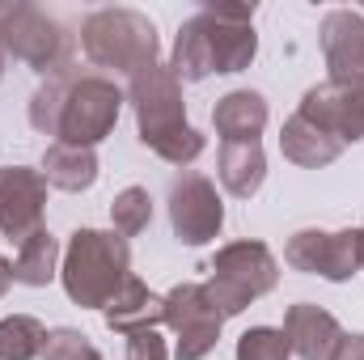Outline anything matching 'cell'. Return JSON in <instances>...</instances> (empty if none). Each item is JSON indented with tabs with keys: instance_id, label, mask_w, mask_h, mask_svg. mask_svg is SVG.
I'll return each mask as SVG.
<instances>
[{
	"instance_id": "6da1fadb",
	"label": "cell",
	"mask_w": 364,
	"mask_h": 360,
	"mask_svg": "<svg viewBox=\"0 0 364 360\" xmlns=\"http://www.w3.org/2000/svg\"><path fill=\"white\" fill-rule=\"evenodd\" d=\"M127 93L114 85V77L93 73V68H60L51 73L34 97H30V127L38 136H55L60 144H77V149H93L102 144L123 110Z\"/></svg>"
},
{
	"instance_id": "7a4b0ae2",
	"label": "cell",
	"mask_w": 364,
	"mask_h": 360,
	"mask_svg": "<svg viewBox=\"0 0 364 360\" xmlns=\"http://www.w3.org/2000/svg\"><path fill=\"white\" fill-rule=\"evenodd\" d=\"M259 55L255 4H203L178 26L170 73L178 81H203L212 73H242Z\"/></svg>"
},
{
	"instance_id": "3957f363",
	"label": "cell",
	"mask_w": 364,
	"mask_h": 360,
	"mask_svg": "<svg viewBox=\"0 0 364 360\" xmlns=\"http://www.w3.org/2000/svg\"><path fill=\"white\" fill-rule=\"evenodd\" d=\"M127 102L136 110V136L144 149H153L170 166H191L203 153V132L186 123L182 81L170 73V64H149L127 81Z\"/></svg>"
},
{
	"instance_id": "277c9868",
	"label": "cell",
	"mask_w": 364,
	"mask_h": 360,
	"mask_svg": "<svg viewBox=\"0 0 364 360\" xmlns=\"http://www.w3.org/2000/svg\"><path fill=\"white\" fill-rule=\"evenodd\" d=\"M132 275V246L114 229H77L60 259V284L73 305L106 309V301Z\"/></svg>"
},
{
	"instance_id": "5b68a950",
	"label": "cell",
	"mask_w": 364,
	"mask_h": 360,
	"mask_svg": "<svg viewBox=\"0 0 364 360\" xmlns=\"http://www.w3.org/2000/svg\"><path fill=\"white\" fill-rule=\"evenodd\" d=\"M77 43L93 68H110V73H127V77L157 64V51H161L153 17L140 9H93L81 21Z\"/></svg>"
},
{
	"instance_id": "8992f818",
	"label": "cell",
	"mask_w": 364,
	"mask_h": 360,
	"mask_svg": "<svg viewBox=\"0 0 364 360\" xmlns=\"http://www.w3.org/2000/svg\"><path fill=\"white\" fill-rule=\"evenodd\" d=\"M275 284H279V263H275L272 246L242 238V242H229L212 255L203 292H208V301L216 305L220 318H237L246 305L267 297Z\"/></svg>"
},
{
	"instance_id": "52a82bcc",
	"label": "cell",
	"mask_w": 364,
	"mask_h": 360,
	"mask_svg": "<svg viewBox=\"0 0 364 360\" xmlns=\"http://www.w3.org/2000/svg\"><path fill=\"white\" fill-rule=\"evenodd\" d=\"M0 47L30 64L34 73L51 77L60 68L73 64L77 55V34H68L51 13H43L38 4H26V0H13V4H0Z\"/></svg>"
},
{
	"instance_id": "ba28073f",
	"label": "cell",
	"mask_w": 364,
	"mask_h": 360,
	"mask_svg": "<svg viewBox=\"0 0 364 360\" xmlns=\"http://www.w3.org/2000/svg\"><path fill=\"white\" fill-rule=\"evenodd\" d=\"M284 263L305 275H322L343 284L364 268V233L360 229H296L284 246Z\"/></svg>"
},
{
	"instance_id": "9c48e42d",
	"label": "cell",
	"mask_w": 364,
	"mask_h": 360,
	"mask_svg": "<svg viewBox=\"0 0 364 360\" xmlns=\"http://www.w3.org/2000/svg\"><path fill=\"white\" fill-rule=\"evenodd\" d=\"M166 327L174 331V356L178 360H203L216 339H220V327L225 318L216 314V305L208 301L203 284L195 280H182L166 292Z\"/></svg>"
},
{
	"instance_id": "30bf717a",
	"label": "cell",
	"mask_w": 364,
	"mask_h": 360,
	"mask_svg": "<svg viewBox=\"0 0 364 360\" xmlns=\"http://www.w3.org/2000/svg\"><path fill=\"white\" fill-rule=\"evenodd\" d=\"M170 225H174V238L182 246H208V242L220 238L225 203H220L212 179H203L195 170H182L178 179L170 182Z\"/></svg>"
},
{
	"instance_id": "8fae6325",
	"label": "cell",
	"mask_w": 364,
	"mask_h": 360,
	"mask_svg": "<svg viewBox=\"0 0 364 360\" xmlns=\"http://www.w3.org/2000/svg\"><path fill=\"white\" fill-rule=\"evenodd\" d=\"M47 212V179L30 166H0V233L21 246L43 229Z\"/></svg>"
},
{
	"instance_id": "7c38bea8",
	"label": "cell",
	"mask_w": 364,
	"mask_h": 360,
	"mask_svg": "<svg viewBox=\"0 0 364 360\" xmlns=\"http://www.w3.org/2000/svg\"><path fill=\"white\" fill-rule=\"evenodd\" d=\"M322 55L331 68V85L364 90V13L356 9H331L318 26Z\"/></svg>"
},
{
	"instance_id": "4fadbf2b",
	"label": "cell",
	"mask_w": 364,
	"mask_h": 360,
	"mask_svg": "<svg viewBox=\"0 0 364 360\" xmlns=\"http://www.w3.org/2000/svg\"><path fill=\"white\" fill-rule=\"evenodd\" d=\"M296 115L309 119L314 127H322L326 136H335L343 149L356 144V140H364V97H360V90H343V85L322 81V85L305 90Z\"/></svg>"
},
{
	"instance_id": "5bb4252c",
	"label": "cell",
	"mask_w": 364,
	"mask_h": 360,
	"mask_svg": "<svg viewBox=\"0 0 364 360\" xmlns=\"http://www.w3.org/2000/svg\"><path fill=\"white\" fill-rule=\"evenodd\" d=\"M279 331L288 335L292 356H301V360H331L335 344L343 339L339 318H335L331 309L314 305V301H296V305H288Z\"/></svg>"
},
{
	"instance_id": "9a60e30c",
	"label": "cell",
	"mask_w": 364,
	"mask_h": 360,
	"mask_svg": "<svg viewBox=\"0 0 364 360\" xmlns=\"http://www.w3.org/2000/svg\"><path fill=\"white\" fill-rule=\"evenodd\" d=\"M106 327L119 335H136V331H157L166 322V297H157L140 275H127L123 288L106 301L102 309Z\"/></svg>"
},
{
	"instance_id": "2e32d148",
	"label": "cell",
	"mask_w": 364,
	"mask_h": 360,
	"mask_svg": "<svg viewBox=\"0 0 364 360\" xmlns=\"http://www.w3.org/2000/svg\"><path fill=\"white\" fill-rule=\"evenodd\" d=\"M272 110H267V97L259 90H233L225 93L216 106H212V123H216V136L220 144L233 140V144H250L263 136Z\"/></svg>"
},
{
	"instance_id": "e0dca14e",
	"label": "cell",
	"mask_w": 364,
	"mask_h": 360,
	"mask_svg": "<svg viewBox=\"0 0 364 360\" xmlns=\"http://www.w3.org/2000/svg\"><path fill=\"white\" fill-rule=\"evenodd\" d=\"M216 174H220V186L229 195H237V199L259 195V186L267 179V153H263V144L259 140H250V144L225 140L220 153H216Z\"/></svg>"
},
{
	"instance_id": "ac0fdd59",
	"label": "cell",
	"mask_w": 364,
	"mask_h": 360,
	"mask_svg": "<svg viewBox=\"0 0 364 360\" xmlns=\"http://www.w3.org/2000/svg\"><path fill=\"white\" fill-rule=\"evenodd\" d=\"M279 153H284L292 166H301V170H322V166L339 162L343 144H339L335 136H326L322 127H314L309 119L292 115V119H284V132H279Z\"/></svg>"
},
{
	"instance_id": "d6986e66",
	"label": "cell",
	"mask_w": 364,
	"mask_h": 360,
	"mask_svg": "<svg viewBox=\"0 0 364 360\" xmlns=\"http://www.w3.org/2000/svg\"><path fill=\"white\" fill-rule=\"evenodd\" d=\"M43 179H47V186L68 191V195L90 191L93 182H97V153H93V149H77V144L51 140L47 153H43Z\"/></svg>"
},
{
	"instance_id": "ffe728a7",
	"label": "cell",
	"mask_w": 364,
	"mask_h": 360,
	"mask_svg": "<svg viewBox=\"0 0 364 360\" xmlns=\"http://www.w3.org/2000/svg\"><path fill=\"white\" fill-rule=\"evenodd\" d=\"M60 259H64L60 242H55L47 229H38L34 238H26V242L17 246V259H13V284L47 288V284L60 275Z\"/></svg>"
},
{
	"instance_id": "44dd1931",
	"label": "cell",
	"mask_w": 364,
	"mask_h": 360,
	"mask_svg": "<svg viewBox=\"0 0 364 360\" xmlns=\"http://www.w3.org/2000/svg\"><path fill=\"white\" fill-rule=\"evenodd\" d=\"M47 327L30 314L0 318V360H43Z\"/></svg>"
},
{
	"instance_id": "7402d4cb",
	"label": "cell",
	"mask_w": 364,
	"mask_h": 360,
	"mask_svg": "<svg viewBox=\"0 0 364 360\" xmlns=\"http://www.w3.org/2000/svg\"><path fill=\"white\" fill-rule=\"evenodd\" d=\"M110 221H114V233L119 238H136L153 225V199L144 186H123L110 203Z\"/></svg>"
},
{
	"instance_id": "603a6c76",
	"label": "cell",
	"mask_w": 364,
	"mask_h": 360,
	"mask_svg": "<svg viewBox=\"0 0 364 360\" xmlns=\"http://www.w3.org/2000/svg\"><path fill=\"white\" fill-rule=\"evenodd\" d=\"M237 360H292L288 335L279 327H250L237 339Z\"/></svg>"
},
{
	"instance_id": "cb8c5ba5",
	"label": "cell",
	"mask_w": 364,
	"mask_h": 360,
	"mask_svg": "<svg viewBox=\"0 0 364 360\" xmlns=\"http://www.w3.org/2000/svg\"><path fill=\"white\" fill-rule=\"evenodd\" d=\"M43 360H102V352L90 344V335H81L73 327H55V331H47Z\"/></svg>"
},
{
	"instance_id": "d4e9b609",
	"label": "cell",
	"mask_w": 364,
	"mask_h": 360,
	"mask_svg": "<svg viewBox=\"0 0 364 360\" xmlns=\"http://www.w3.org/2000/svg\"><path fill=\"white\" fill-rule=\"evenodd\" d=\"M127 360H170L166 339H161L157 331H136V335H127Z\"/></svg>"
},
{
	"instance_id": "484cf974",
	"label": "cell",
	"mask_w": 364,
	"mask_h": 360,
	"mask_svg": "<svg viewBox=\"0 0 364 360\" xmlns=\"http://www.w3.org/2000/svg\"><path fill=\"white\" fill-rule=\"evenodd\" d=\"M331 360H364V335H360V331H356V335H348V331H343V339L335 344Z\"/></svg>"
},
{
	"instance_id": "4316f807",
	"label": "cell",
	"mask_w": 364,
	"mask_h": 360,
	"mask_svg": "<svg viewBox=\"0 0 364 360\" xmlns=\"http://www.w3.org/2000/svg\"><path fill=\"white\" fill-rule=\"evenodd\" d=\"M9 284H13V263H9V259L0 255V297L9 292Z\"/></svg>"
},
{
	"instance_id": "83f0119b",
	"label": "cell",
	"mask_w": 364,
	"mask_h": 360,
	"mask_svg": "<svg viewBox=\"0 0 364 360\" xmlns=\"http://www.w3.org/2000/svg\"><path fill=\"white\" fill-rule=\"evenodd\" d=\"M0 77H4V47H0Z\"/></svg>"
},
{
	"instance_id": "f1b7e54d",
	"label": "cell",
	"mask_w": 364,
	"mask_h": 360,
	"mask_svg": "<svg viewBox=\"0 0 364 360\" xmlns=\"http://www.w3.org/2000/svg\"><path fill=\"white\" fill-rule=\"evenodd\" d=\"M360 233H364V225H360ZM360 271H364V268H360Z\"/></svg>"
},
{
	"instance_id": "f546056e",
	"label": "cell",
	"mask_w": 364,
	"mask_h": 360,
	"mask_svg": "<svg viewBox=\"0 0 364 360\" xmlns=\"http://www.w3.org/2000/svg\"><path fill=\"white\" fill-rule=\"evenodd\" d=\"M360 97H364V90H360Z\"/></svg>"
}]
</instances>
